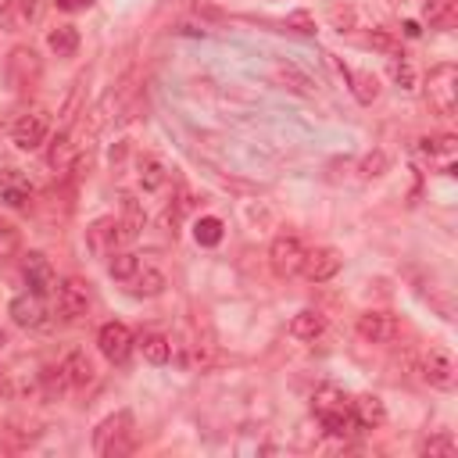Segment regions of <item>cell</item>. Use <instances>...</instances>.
Listing matches in <instances>:
<instances>
[{
    "mask_svg": "<svg viewBox=\"0 0 458 458\" xmlns=\"http://www.w3.org/2000/svg\"><path fill=\"white\" fill-rule=\"evenodd\" d=\"M322 329H326V318H322V311H315V308H304V311H297V315L290 318V333H293L297 340H318Z\"/></svg>",
    "mask_w": 458,
    "mask_h": 458,
    "instance_id": "cell-20",
    "label": "cell"
},
{
    "mask_svg": "<svg viewBox=\"0 0 458 458\" xmlns=\"http://www.w3.org/2000/svg\"><path fill=\"white\" fill-rule=\"evenodd\" d=\"M354 329H358V336L365 344H390L401 333V326H397V318L390 311H361L358 322H354Z\"/></svg>",
    "mask_w": 458,
    "mask_h": 458,
    "instance_id": "cell-5",
    "label": "cell"
},
{
    "mask_svg": "<svg viewBox=\"0 0 458 458\" xmlns=\"http://www.w3.org/2000/svg\"><path fill=\"white\" fill-rule=\"evenodd\" d=\"M39 75H43V64L36 57V50L32 47H14L11 57H7V82L18 93H25V89H32L39 82Z\"/></svg>",
    "mask_w": 458,
    "mask_h": 458,
    "instance_id": "cell-3",
    "label": "cell"
},
{
    "mask_svg": "<svg viewBox=\"0 0 458 458\" xmlns=\"http://www.w3.org/2000/svg\"><path fill=\"white\" fill-rule=\"evenodd\" d=\"M222 218H215V215H204V218H197V225H193V236H197V243L200 247H215L218 240H222Z\"/></svg>",
    "mask_w": 458,
    "mask_h": 458,
    "instance_id": "cell-30",
    "label": "cell"
},
{
    "mask_svg": "<svg viewBox=\"0 0 458 458\" xmlns=\"http://www.w3.org/2000/svg\"><path fill=\"white\" fill-rule=\"evenodd\" d=\"M286 29H297V32H315V18L308 14V11H293V14H286Z\"/></svg>",
    "mask_w": 458,
    "mask_h": 458,
    "instance_id": "cell-36",
    "label": "cell"
},
{
    "mask_svg": "<svg viewBox=\"0 0 458 458\" xmlns=\"http://www.w3.org/2000/svg\"><path fill=\"white\" fill-rule=\"evenodd\" d=\"M122 240H125V233H122V222H118V218H97V222L86 229V247H89L97 258H111Z\"/></svg>",
    "mask_w": 458,
    "mask_h": 458,
    "instance_id": "cell-7",
    "label": "cell"
},
{
    "mask_svg": "<svg viewBox=\"0 0 458 458\" xmlns=\"http://www.w3.org/2000/svg\"><path fill=\"white\" fill-rule=\"evenodd\" d=\"M129 283H132L129 290H132L136 297H157V293L165 290V276H161L157 268H140Z\"/></svg>",
    "mask_w": 458,
    "mask_h": 458,
    "instance_id": "cell-25",
    "label": "cell"
},
{
    "mask_svg": "<svg viewBox=\"0 0 458 458\" xmlns=\"http://www.w3.org/2000/svg\"><path fill=\"white\" fill-rule=\"evenodd\" d=\"M304 254H308V247H304L297 236L283 233V236H276V240H272V247H268V265H272V272H276V276L290 279V276H297V272H301Z\"/></svg>",
    "mask_w": 458,
    "mask_h": 458,
    "instance_id": "cell-2",
    "label": "cell"
},
{
    "mask_svg": "<svg viewBox=\"0 0 458 458\" xmlns=\"http://www.w3.org/2000/svg\"><path fill=\"white\" fill-rule=\"evenodd\" d=\"M318 419H322L326 433H333V437H351V433H358V426H354V419H351V411H347V408L326 411V415H318Z\"/></svg>",
    "mask_w": 458,
    "mask_h": 458,
    "instance_id": "cell-29",
    "label": "cell"
},
{
    "mask_svg": "<svg viewBox=\"0 0 458 458\" xmlns=\"http://www.w3.org/2000/svg\"><path fill=\"white\" fill-rule=\"evenodd\" d=\"M340 265H344L340 250H333V247H318V250H308V254H304L301 272H304L311 283H326V279H333V276L340 272Z\"/></svg>",
    "mask_w": 458,
    "mask_h": 458,
    "instance_id": "cell-12",
    "label": "cell"
},
{
    "mask_svg": "<svg viewBox=\"0 0 458 458\" xmlns=\"http://www.w3.org/2000/svg\"><path fill=\"white\" fill-rule=\"evenodd\" d=\"M140 351H143V358L150 365H165L172 358V340L165 333H143L140 336Z\"/></svg>",
    "mask_w": 458,
    "mask_h": 458,
    "instance_id": "cell-22",
    "label": "cell"
},
{
    "mask_svg": "<svg viewBox=\"0 0 458 458\" xmlns=\"http://www.w3.org/2000/svg\"><path fill=\"white\" fill-rule=\"evenodd\" d=\"M344 75L351 79V89H354V97H358L361 104H372V100H376V93H379V79H376L372 72H358V68H344Z\"/></svg>",
    "mask_w": 458,
    "mask_h": 458,
    "instance_id": "cell-24",
    "label": "cell"
},
{
    "mask_svg": "<svg viewBox=\"0 0 458 458\" xmlns=\"http://www.w3.org/2000/svg\"><path fill=\"white\" fill-rule=\"evenodd\" d=\"M122 200H125V204H122V208H125V222H122V233H125V236H136V229L143 225V211L136 208V200H132V197H122Z\"/></svg>",
    "mask_w": 458,
    "mask_h": 458,
    "instance_id": "cell-33",
    "label": "cell"
},
{
    "mask_svg": "<svg viewBox=\"0 0 458 458\" xmlns=\"http://www.w3.org/2000/svg\"><path fill=\"white\" fill-rule=\"evenodd\" d=\"M93 0H57V11H86Z\"/></svg>",
    "mask_w": 458,
    "mask_h": 458,
    "instance_id": "cell-38",
    "label": "cell"
},
{
    "mask_svg": "<svg viewBox=\"0 0 458 458\" xmlns=\"http://www.w3.org/2000/svg\"><path fill=\"white\" fill-rule=\"evenodd\" d=\"M18 250H21V236H18V229H14L11 222L0 218V265L11 261Z\"/></svg>",
    "mask_w": 458,
    "mask_h": 458,
    "instance_id": "cell-32",
    "label": "cell"
},
{
    "mask_svg": "<svg viewBox=\"0 0 458 458\" xmlns=\"http://www.w3.org/2000/svg\"><path fill=\"white\" fill-rule=\"evenodd\" d=\"M129 426H132L129 411H118V415L104 419V422L97 426V437H93L97 451H100V454H118V451H129V440H118V437H129Z\"/></svg>",
    "mask_w": 458,
    "mask_h": 458,
    "instance_id": "cell-6",
    "label": "cell"
},
{
    "mask_svg": "<svg viewBox=\"0 0 458 458\" xmlns=\"http://www.w3.org/2000/svg\"><path fill=\"white\" fill-rule=\"evenodd\" d=\"M383 168H386V154H383V150H372V154L361 161V175H365V179L383 175Z\"/></svg>",
    "mask_w": 458,
    "mask_h": 458,
    "instance_id": "cell-35",
    "label": "cell"
},
{
    "mask_svg": "<svg viewBox=\"0 0 458 458\" xmlns=\"http://www.w3.org/2000/svg\"><path fill=\"white\" fill-rule=\"evenodd\" d=\"M11 318L18 322V326H25V329H36L43 318H47V308H43V293H18L14 301H11Z\"/></svg>",
    "mask_w": 458,
    "mask_h": 458,
    "instance_id": "cell-13",
    "label": "cell"
},
{
    "mask_svg": "<svg viewBox=\"0 0 458 458\" xmlns=\"http://www.w3.org/2000/svg\"><path fill=\"white\" fill-rule=\"evenodd\" d=\"M426 97H429V107H433L440 118H451L454 107H458V68H454V64H437V68L429 72Z\"/></svg>",
    "mask_w": 458,
    "mask_h": 458,
    "instance_id": "cell-1",
    "label": "cell"
},
{
    "mask_svg": "<svg viewBox=\"0 0 458 458\" xmlns=\"http://www.w3.org/2000/svg\"><path fill=\"white\" fill-rule=\"evenodd\" d=\"M47 132H50L47 111H43V107H32V111L18 114V122H14V129H11V140H14L18 150H36V147L47 140Z\"/></svg>",
    "mask_w": 458,
    "mask_h": 458,
    "instance_id": "cell-4",
    "label": "cell"
},
{
    "mask_svg": "<svg viewBox=\"0 0 458 458\" xmlns=\"http://www.w3.org/2000/svg\"><path fill=\"white\" fill-rule=\"evenodd\" d=\"M47 47H50L57 57H75V50H79V29H75V25H57V29H50Z\"/></svg>",
    "mask_w": 458,
    "mask_h": 458,
    "instance_id": "cell-21",
    "label": "cell"
},
{
    "mask_svg": "<svg viewBox=\"0 0 458 458\" xmlns=\"http://www.w3.org/2000/svg\"><path fill=\"white\" fill-rule=\"evenodd\" d=\"M57 379L64 386H86L93 379V361L82 354V351H72L61 365H57Z\"/></svg>",
    "mask_w": 458,
    "mask_h": 458,
    "instance_id": "cell-16",
    "label": "cell"
},
{
    "mask_svg": "<svg viewBox=\"0 0 458 458\" xmlns=\"http://www.w3.org/2000/svg\"><path fill=\"white\" fill-rule=\"evenodd\" d=\"M454 14H458V0H426L422 4V18L437 29L454 25Z\"/></svg>",
    "mask_w": 458,
    "mask_h": 458,
    "instance_id": "cell-23",
    "label": "cell"
},
{
    "mask_svg": "<svg viewBox=\"0 0 458 458\" xmlns=\"http://www.w3.org/2000/svg\"><path fill=\"white\" fill-rule=\"evenodd\" d=\"M422 454H429V458H451L454 451H458V440L451 437V433H437V437H429V440H422V447H419Z\"/></svg>",
    "mask_w": 458,
    "mask_h": 458,
    "instance_id": "cell-31",
    "label": "cell"
},
{
    "mask_svg": "<svg viewBox=\"0 0 458 458\" xmlns=\"http://www.w3.org/2000/svg\"><path fill=\"white\" fill-rule=\"evenodd\" d=\"M54 290H57V311H61L64 318H79V315H86V308H89V286H86L79 276L61 279Z\"/></svg>",
    "mask_w": 458,
    "mask_h": 458,
    "instance_id": "cell-9",
    "label": "cell"
},
{
    "mask_svg": "<svg viewBox=\"0 0 458 458\" xmlns=\"http://www.w3.org/2000/svg\"><path fill=\"white\" fill-rule=\"evenodd\" d=\"M0 451H7V444H4V437H0Z\"/></svg>",
    "mask_w": 458,
    "mask_h": 458,
    "instance_id": "cell-39",
    "label": "cell"
},
{
    "mask_svg": "<svg viewBox=\"0 0 458 458\" xmlns=\"http://www.w3.org/2000/svg\"><path fill=\"white\" fill-rule=\"evenodd\" d=\"M372 47L386 50L390 57H401V43H397V39H394V36H390L386 29H376V32H372Z\"/></svg>",
    "mask_w": 458,
    "mask_h": 458,
    "instance_id": "cell-34",
    "label": "cell"
},
{
    "mask_svg": "<svg viewBox=\"0 0 458 458\" xmlns=\"http://www.w3.org/2000/svg\"><path fill=\"white\" fill-rule=\"evenodd\" d=\"M75 161H79V154H75L72 136H68V132L54 136L50 147H47V165H50V172H54V175H68V172L75 168Z\"/></svg>",
    "mask_w": 458,
    "mask_h": 458,
    "instance_id": "cell-15",
    "label": "cell"
},
{
    "mask_svg": "<svg viewBox=\"0 0 458 458\" xmlns=\"http://www.w3.org/2000/svg\"><path fill=\"white\" fill-rule=\"evenodd\" d=\"M422 379H426L429 386H437V390H451L454 379H458V372H454V358H451L447 351L433 347V351L422 358Z\"/></svg>",
    "mask_w": 458,
    "mask_h": 458,
    "instance_id": "cell-11",
    "label": "cell"
},
{
    "mask_svg": "<svg viewBox=\"0 0 458 458\" xmlns=\"http://www.w3.org/2000/svg\"><path fill=\"white\" fill-rule=\"evenodd\" d=\"M311 401H315V415H326V411H336V408H347V394H344L340 386H333V383H326V386H318Z\"/></svg>",
    "mask_w": 458,
    "mask_h": 458,
    "instance_id": "cell-26",
    "label": "cell"
},
{
    "mask_svg": "<svg viewBox=\"0 0 458 458\" xmlns=\"http://www.w3.org/2000/svg\"><path fill=\"white\" fill-rule=\"evenodd\" d=\"M39 14V0H4L0 4V18L7 29H25L29 21H36Z\"/></svg>",
    "mask_w": 458,
    "mask_h": 458,
    "instance_id": "cell-19",
    "label": "cell"
},
{
    "mask_svg": "<svg viewBox=\"0 0 458 458\" xmlns=\"http://www.w3.org/2000/svg\"><path fill=\"white\" fill-rule=\"evenodd\" d=\"M21 276H25V286H29L32 293H50V290L57 286L54 265H50V258L39 254V250H29V254L21 258Z\"/></svg>",
    "mask_w": 458,
    "mask_h": 458,
    "instance_id": "cell-8",
    "label": "cell"
},
{
    "mask_svg": "<svg viewBox=\"0 0 458 458\" xmlns=\"http://www.w3.org/2000/svg\"><path fill=\"white\" fill-rule=\"evenodd\" d=\"M390 72H394V79H397L401 86H411V82H415V72L408 68V61H397V57H394V64H390Z\"/></svg>",
    "mask_w": 458,
    "mask_h": 458,
    "instance_id": "cell-37",
    "label": "cell"
},
{
    "mask_svg": "<svg viewBox=\"0 0 458 458\" xmlns=\"http://www.w3.org/2000/svg\"><path fill=\"white\" fill-rule=\"evenodd\" d=\"M97 347H100V354H104L107 361H125L129 351H132V333H129V326H122V322H107V326H100V333H97Z\"/></svg>",
    "mask_w": 458,
    "mask_h": 458,
    "instance_id": "cell-10",
    "label": "cell"
},
{
    "mask_svg": "<svg viewBox=\"0 0 458 458\" xmlns=\"http://www.w3.org/2000/svg\"><path fill=\"white\" fill-rule=\"evenodd\" d=\"M107 272H111L114 279L129 283V279L140 272V258H136V254H129V250H114V254H111V261H107Z\"/></svg>",
    "mask_w": 458,
    "mask_h": 458,
    "instance_id": "cell-28",
    "label": "cell"
},
{
    "mask_svg": "<svg viewBox=\"0 0 458 458\" xmlns=\"http://www.w3.org/2000/svg\"><path fill=\"white\" fill-rule=\"evenodd\" d=\"M140 182H143V190H161L168 182V168L157 157H143L140 161Z\"/></svg>",
    "mask_w": 458,
    "mask_h": 458,
    "instance_id": "cell-27",
    "label": "cell"
},
{
    "mask_svg": "<svg viewBox=\"0 0 458 458\" xmlns=\"http://www.w3.org/2000/svg\"><path fill=\"white\" fill-rule=\"evenodd\" d=\"M347 411H351V419H354V426H358V429H376V426L386 419L383 401H379L376 394H361V397L347 401Z\"/></svg>",
    "mask_w": 458,
    "mask_h": 458,
    "instance_id": "cell-14",
    "label": "cell"
},
{
    "mask_svg": "<svg viewBox=\"0 0 458 458\" xmlns=\"http://www.w3.org/2000/svg\"><path fill=\"white\" fill-rule=\"evenodd\" d=\"M454 143H458L454 136H429V140H422V154L429 157L433 168L451 175V168H454Z\"/></svg>",
    "mask_w": 458,
    "mask_h": 458,
    "instance_id": "cell-18",
    "label": "cell"
},
{
    "mask_svg": "<svg viewBox=\"0 0 458 458\" xmlns=\"http://www.w3.org/2000/svg\"><path fill=\"white\" fill-rule=\"evenodd\" d=\"M0 200L7 204V208H29V200H32V186H29V179L21 175V172H4L0 175Z\"/></svg>",
    "mask_w": 458,
    "mask_h": 458,
    "instance_id": "cell-17",
    "label": "cell"
}]
</instances>
